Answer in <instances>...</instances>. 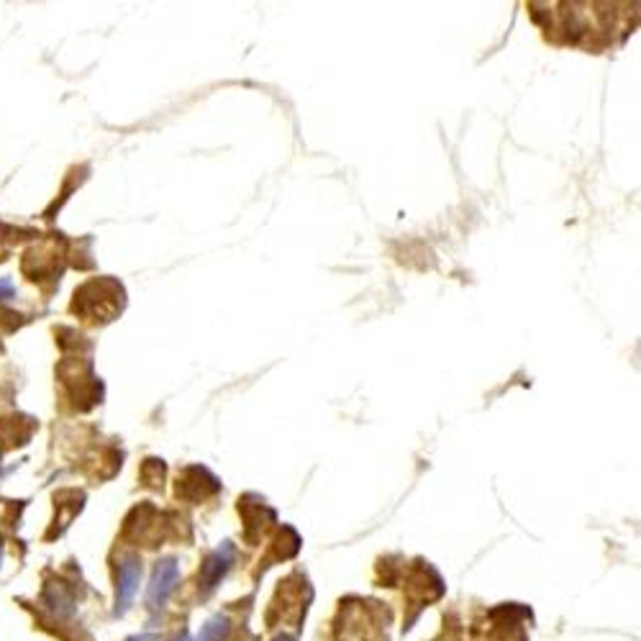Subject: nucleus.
Segmentation results:
<instances>
[{
	"label": "nucleus",
	"instance_id": "nucleus-1",
	"mask_svg": "<svg viewBox=\"0 0 641 641\" xmlns=\"http://www.w3.org/2000/svg\"><path fill=\"white\" fill-rule=\"evenodd\" d=\"M139 580H142V562L139 556L128 554L119 564V585H116V608L119 614L132 606L136 593H139Z\"/></svg>",
	"mask_w": 641,
	"mask_h": 641
},
{
	"label": "nucleus",
	"instance_id": "nucleus-2",
	"mask_svg": "<svg viewBox=\"0 0 641 641\" xmlns=\"http://www.w3.org/2000/svg\"><path fill=\"white\" fill-rule=\"evenodd\" d=\"M178 577H180V570L175 560H162L157 564L155 577H151V585H149V608L165 606L167 598H170L175 591V585H178Z\"/></svg>",
	"mask_w": 641,
	"mask_h": 641
},
{
	"label": "nucleus",
	"instance_id": "nucleus-3",
	"mask_svg": "<svg viewBox=\"0 0 641 641\" xmlns=\"http://www.w3.org/2000/svg\"><path fill=\"white\" fill-rule=\"evenodd\" d=\"M232 562H234V547L226 541V544L216 549V552L209 556V562L203 564V587L205 591H213V587L218 585V580L226 575L228 567H232Z\"/></svg>",
	"mask_w": 641,
	"mask_h": 641
},
{
	"label": "nucleus",
	"instance_id": "nucleus-4",
	"mask_svg": "<svg viewBox=\"0 0 641 641\" xmlns=\"http://www.w3.org/2000/svg\"><path fill=\"white\" fill-rule=\"evenodd\" d=\"M228 629H232V626H228L226 616H213L211 621L203 626L201 633H198L195 641H221V639H226Z\"/></svg>",
	"mask_w": 641,
	"mask_h": 641
},
{
	"label": "nucleus",
	"instance_id": "nucleus-5",
	"mask_svg": "<svg viewBox=\"0 0 641 641\" xmlns=\"http://www.w3.org/2000/svg\"><path fill=\"white\" fill-rule=\"evenodd\" d=\"M16 297V285H13L11 278H0V303L13 301Z\"/></svg>",
	"mask_w": 641,
	"mask_h": 641
},
{
	"label": "nucleus",
	"instance_id": "nucleus-6",
	"mask_svg": "<svg viewBox=\"0 0 641 641\" xmlns=\"http://www.w3.org/2000/svg\"><path fill=\"white\" fill-rule=\"evenodd\" d=\"M128 641H157V637H151V633H142V637H134Z\"/></svg>",
	"mask_w": 641,
	"mask_h": 641
},
{
	"label": "nucleus",
	"instance_id": "nucleus-7",
	"mask_svg": "<svg viewBox=\"0 0 641 641\" xmlns=\"http://www.w3.org/2000/svg\"><path fill=\"white\" fill-rule=\"evenodd\" d=\"M0 560H3V539H0Z\"/></svg>",
	"mask_w": 641,
	"mask_h": 641
},
{
	"label": "nucleus",
	"instance_id": "nucleus-8",
	"mask_svg": "<svg viewBox=\"0 0 641 641\" xmlns=\"http://www.w3.org/2000/svg\"><path fill=\"white\" fill-rule=\"evenodd\" d=\"M178 641H190V639H188V633H185V637H180Z\"/></svg>",
	"mask_w": 641,
	"mask_h": 641
}]
</instances>
